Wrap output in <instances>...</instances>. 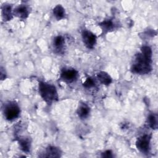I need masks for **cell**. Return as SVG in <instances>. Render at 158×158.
<instances>
[{
	"mask_svg": "<svg viewBox=\"0 0 158 158\" xmlns=\"http://www.w3.org/2000/svg\"><path fill=\"white\" fill-rule=\"evenodd\" d=\"M152 50L148 46H143L141 52L136 55L131 71L138 74H147L152 70Z\"/></svg>",
	"mask_w": 158,
	"mask_h": 158,
	"instance_id": "cell-1",
	"label": "cell"
},
{
	"mask_svg": "<svg viewBox=\"0 0 158 158\" xmlns=\"http://www.w3.org/2000/svg\"><path fill=\"white\" fill-rule=\"evenodd\" d=\"M38 89L40 96L46 102L51 104L58 99L57 91L54 85L44 81H40Z\"/></svg>",
	"mask_w": 158,
	"mask_h": 158,
	"instance_id": "cell-2",
	"label": "cell"
},
{
	"mask_svg": "<svg viewBox=\"0 0 158 158\" xmlns=\"http://www.w3.org/2000/svg\"><path fill=\"white\" fill-rule=\"evenodd\" d=\"M20 110L15 102H10L7 104L4 109V115L5 118L9 121L17 118L20 115Z\"/></svg>",
	"mask_w": 158,
	"mask_h": 158,
	"instance_id": "cell-3",
	"label": "cell"
},
{
	"mask_svg": "<svg viewBox=\"0 0 158 158\" xmlns=\"http://www.w3.org/2000/svg\"><path fill=\"white\" fill-rule=\"evenodd\" d=\"M151 139V135L147 134L139 136L136 141L137 149L142 153H148L150 149Z\"/></svg>",
	"mask_w": 158,
	"mask_h": 158,
	"instance_id": "cell-4",
	"label": "cell"
},
{
	"mask_svg": "<svg viewBox=\"0 0 158 158\" xmlns=\"http://www.w3.org/2000/svg\"><path fill=\"white\" fill-rule=\"evenodd\" d=\"M83 42L88 49H93L96 43V35L89 30H84L81 33Z\"/></svg>",
	"mask_w": 158,
	"mask_h": 158,
	"instance_id": "cell-5",
	"label": "cell"
},
{
	"mask_svg": "<svg viewBox=\"0 0 158 158\" xmlns=\"http://www.w3.org/2000/svg\"><path fill=\"white\" fill-rule=\"evenodd\" d=\"M78 75V72L75 69H65L60 73V78L66 82H73L77 80Z\"/></svg>",
	"mask_w": 158,
	"mask_h": 158,
	"instance_id": "cell-6",
	"label": "cell"
},
{
	"mask_svg": "<svg viewBox=\"0 0 158 158\" xmlns=\"http://www.w3.org/2000/svg\"><path fill=\"white\" fill-rule=\"evenodd\" d=\"M61 151L56 146H48L44 150L43 153L40 156L41 157H59L61 156Z\"/></svg>",
	"mask_w": 158,
	"mask_h": 158,
	"instance_id": "cell-7",
	"label": "cell"
},
{
	"mask_svg": "<svg viewBox=\"0 0 158 158\" xmlns=\"http://www.w3.org/2000/svg\"><path fill=\"white\" fill-rule=\"evenodd\" d=\"M13 14L20 19H25L28 17L29 10L26 6L20 5L14 10Z\"/></svg>",
	"mask_w": 158,
	"mask_h": 158,
	"instance_id": "cell-8",
	"label": "cell"
},
{
	"mask_svg": "<svg viewBox=\"0 0 158 158\" xmlns=\"http://www.w3.org/2000/svg\"><path fill=\"white\" fill-rule=\"evenodd\" d=\"M90 109L88 105L85 103L80 104L78 109H77V114L78 117L81 119H85L87 118L89 114Z\"/></svg>",
	"mask_w": 158,
	"mask_h": 158,
	"instance_id": "cell-9",
	"label": "cell"
},
{
	"mask_svg": "<svg viewBox=\"0 0 158 158\" xmlns=\"http://www.w3.org/2000/svg\"><path fill=\"white\" fill-rule=\"evenodd\" d=\"M97 78L99 82L104 85H109L112 83V78L106 72L101 71L97 73Z\"/></svg>",
	"mask_w": 158,
	"mask_h": 158,
	"instance_id": "cell-10",
	"label": "cell"
},
{
	"mask_svg": "<svg viewBox=\"0 0 158 158\" xmlns=\"http://www.w3.org/2000/svg\"><path fill=\"white\" fill-rule=\"evenodd\" d=\"M2 17L5 21L10 20L12 19L13 13L12 12V7L9 4H5L1 8Z\"/></svg>",
	"mask_w": 158,
	"mask_h": 158,
	"instance_id": "cell-11",
	"label": "cell"
},
{
	"mask_svg": "<svg viewBox=\"0 0 158 158\" xmlns=\"http://www.w3.org/2000/svg\"><path fill=\"white\" fill-rule=\"evenodd\" d=\"M52 12H53L54 16L57 20H61L65 17V9L60 4H58L53 9Z\"/></svg>",
	"mask_w": 158,
	"mask_h": 158,
	"instance_id": "cell-12",
	"label": "cell"
},
{
	"mask_svg": "<svg viewBox=\"0 0 158 158\" xmlns=\"http://www.w3.org/2000/svg\"><path fill=\"white\" fill-rule=\"evenodd\" d=\"M99 25L101 27L102 31L104 32H108L112 30L115 27L113 21L110 19H107L102 21L99 23Z\"/></svg>",
	"mask_w": 158,
	"mask_h": 158,
	"instance_id": "cell-13",
	"label": "cell"
},
{
	"mask_svg": "<svg viewBox=\"0 0 158 158\" xmlns=\"http://www.w3.org/2000/svg\"><path fill=\"white\" fill-rule=\"evenodd\" d=\"M19 143L20 147V149L25 152H28L30 149V141L28 138H22L19 139Z\"/></svg>",
	"mask_w": 158,
	"mask_h": 158,
	"instance_id": "cell-14",
	"label": "cell"
},
{
	"mask_svg": "<svg viewBox=\"0 0 158 158\" xmlns=\"http://www.w3.org/2000/svg\"><path fill=\"white\" fill-rule=\"evenodd\" d=\"M64 38L60 35L56 36L53 40V46L55 49L58 51L61 50V49L64 47Z\"/></svg>",
	"mask_w": 158,
	"mask_h": 158,
	"instance_id": "cell-15",
	"label": "cell"
},
{
	"mask_svg": "<svg viewBox=\"0 0 158 158\" xmlns=\"http://www.w3.org/2000/svg\"><path fill=\"white\" fill-rule=\"evenodd\" d=\"M148 123L152 129L157 128V115L155 114H150L148 117Z\"/></svg>",
	"mask_w": 158,
	"mask_h": 158,
	"instance_id": "cell-16",
	"label": "cell"
},
{
	"mask_svg": "<svg viewBox=\"0 0 158 158\" xmlns=\"http://www.w3.org/2000/svg\"><path fill=\"white\" fill-rule=\"evenodd\" d=\"M83 85L86 88H91L95 86V81L92 78H87L83 83Z\"/></svg>",
	"mask_w": 158,
	"mask_h": 158,
	"instance_id": "cell-17",
	"label": "cell"
},
{
	"mask_svg": "<svg viewBox=\"0 0 158 158\" xmlns=\"http://www.w3.org/2000/svg\"><path fill=\"white\" fill-rule=\"evenodd\" d=\"M101 156L102 157H107V158H109V157H112L113 156H112V152L110 150H107L105 152H102V155Z\"/></svg>",
	"mask_w": 158,
	"mask_h": 158,
	"instance_id": "cell-18",
	"label": "cell"
}]
</instances>
